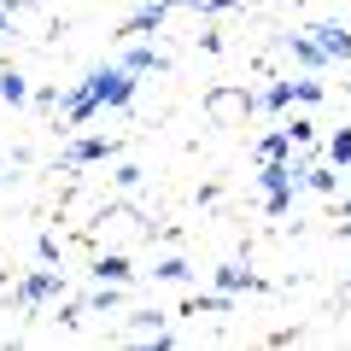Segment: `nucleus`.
Instances as JSON below:
<instances>
[{"label": "nucleus", "mask_w": 351, "mask_h": 351, "mask_svg": "<svg viewBox=\"0 0 351 351\" xmlns=\"http://www.w3.org/2000/svg\"><path fill=\"white\" fill-rule=\"evenodd\" d=\"M88 88H94V100L100 106H129V94H135V71H94L88 76Z\"/></svg>", "instance_id": "obj_1"}, {"label": "nucleus", "mask_w": 351, "mask_h": 351, "mask_svg": "<svg viewBox=\"0 0 351 351\" xmlns=\"http://www.w3.org/2000/svg\"><path fill=\"white\" fill-rule=\"evenodd\" d=\"M311 36H316V47H322L328 59H339V64H351V29H339V24H316Z\"/></svg>", "instance_id": "obj_2"}, {"label": "nucleus", "mask_w": 351, "mask_h": 351, "mask_svg": "<svg viewBox=\"0 0 351 351\" xmlns=\"http://www.w3.org/2000/svg\"><path fill=\"white\" fill-rule=\"evenodd\" d=\"M53 293H59V276H53V269H36V276L18 287V299H24V304H47Z\"/></svg>", "instance_id": "obj_3"}, {"label": "nucleus", "mask_w": 351, "mask_h": 351, "mask_svg": "<svg viewBox=\"0 0 351 351\" xmlns=\"http://www.w3.org/2000/svg\"><path fill=\"white\" fill-rule=\"evenodd\" d=\"M112 141H100V135H94V141H76V147H71V164H94V158H112Z\"/></svg>", "instance_id": "obj_4"}, {"label": "nucleus", "mask_w": 351, "mask_h": 351, "mask_svg": "<svg viewBox=\"0 0 351 351\" xmlns=\"http://www.w3.org/2000/svg\"><path fill=\"white\" fill-rule=\"evenodd\" d=\"M0 100H6V106H24L29 100V82L18 71H0Z\"/></svg>", "instance_id": "obj_5"}, {"label": "nucleus", "mask_w": 351, "mask_h": 351, "mask_svg": "<svg viewBox=\"0 0 351 351\" xmlns=\"http://www.w3.org/2000/svg\"><path fill=\"white\" fill-rule=\"evenodd\" d=\"M94 276L117 287V281H129V258H117V252H112V258H100V263H94Z\"/></svg>", "instance_id": "obj_6"}, {"label": "nucleus", "mask_w": 351, "mask_h": 351, "mask_svg": "<svg viewBox=\"0 0 351 351\" xmlns=\"http://www.w3.org/2000/svg\"><path fill=\"white\" fill-rule=\"evenodd\" d=\"M164 12H170V6H147V12H135L123 36H141V29H158V24H164Z\"/></svg>", "instance_id": "obj_7"}, {"label": "nucleus", "mask_w": 351, "mask_h": 351, "mask_svg": "<svg viewBox=\"0 0 351 351\" xmlns=\"http://www.w3.org/2000/svg\"><path fill=\"white\" fill-rule=\"evenodd\" d=\"M287 147H293V135H287V129H276V135H263V141H258V152H263V158H287Z\"/></svg>", "instance_id": "obj_8"}, {"label": "nucleus", "mask_w": 351, "mask_h": 351, "mask_svg": "<svg viewBox=\"0 0 351 351\" xmlns=\"http://www.w3.org/2000/svg\"><path fill=\"white\" fill-rule=\"evenodd\" d=\"M123 64H129V71H135V76H141V71H164V59H158V53H152V47H135V53H129Z\"/></svg>", "instance_id": "obj_9"}, {"label": "nucleus", "mask_w": 351, "mask_h": 351, "mask_svg": "<svg viewBox=\"0 0 351 351\" xmlns=\"http://www.w3.org/2000/svg\"><path fill=\"white\" fill-rule=\"evenodd\" d=\"M217 281H223V293H240V287H252V276L240 269V263H228V269H217Z\"/></svg>", "instance_id": "obj_10"}, {"label": "nucleus", "mask_w": 351, "mask_h": 351, "mask_svg": "<svg viewBox=\"0 0 351 351\" xmlns=\"http://www.w3.org/2000/svg\"><path fill=\"white\" fill-rule=\"evenodd\" d=\"M293 59H299V64H322L328 53L316 47V41H304V36H293Z\"/></svg>", "instance_id": "obj_11"}, {"label": "nucleus", "mask_w": 351, "mask_h": 351, "mask_svg": "<svg viewBox=\"0 0 351 351\" xmlns=\"http://www.w3.org/2000/svg\"><path fill=\"white\" fill-rule=\"evenodd\" d=\"M328 158H334V170H339V164H351V129H339V135L328 141Z\"/></svg>", "instance_id": "obj_12"}, {"label": "nucleus", "mask_w": 351, "mask_h": 351, "mask_svg": "<svg viewBox=\"0 0 351 351\" xmlns=\"http://www.w3.org/2000/svg\"><path fill=\"white\" fill-rule=\"evenodd\" d=\"M211 112H252V100H246V94H217Z\"/></svg>", "instance_id": "obj_13"}, {"label": "nucleus", "mask_w": 351, "mask_h": 351, "mask_svg": "<svg viewBox=\"0 0 351 351\" xmlns=\"http://www.w3.org/2000/svg\"><path fill=\"white\" fill-rule=\"evenodd\" d=\"M158 276H164V281H188V263H182V258H164Z\"/></svg>", "instance_id": "obj_14"}, {"label": "nucleus", "mask_w": 351, "mask_h": 351, "mask_svg": "<svg viewBox=\"0 0 351 351\" xmlns=\"http://www.w3.org/2000/svg\"><path fill=\"white\" fill-rule=\"evenodd\" d=\"M293 100H304V106H316V100H322V82H293Z\"/></svg>", "instance_id": "obj_15"}, {"label": "nucleus", "mask_w": 351, "mask_h": 351, "mask_svg": "<svg viewBox=\"0 0 351 351\" xmlns=\"http://www.w3.org/2000/svg\"><path fill=\"white\" fill-rule=\"evenodd\" d=\"M304 182H311L316 193H334V170H304Z\"/></svg>", "instance_id": "obj_16"}, {"label": "nucleus", "mask_w": 351, "mask_h": 351, "mask_svg": "<svg viewBox=\"0 0 351 351\" xmlns=\"http://www.w3.org/2000/svg\"><path fill=\"white\" fill-rule=\"evenodd\" d=\"M287 100H293V82H276L269 94H263V106H287Z\"/></svg>", "instance_id": "obj_17"}, {"label": "nucleus", "mask_w": 351, "mask_h": 351, "mask_svg": "<svg viewBox=\"0 0 351 351\" xmlns=\"http://www.w3.org/2000/svg\"><path fill=\"white\" fill-rule=\"evenodd\" d=\"M287 135H293V147H304V141H311V123H304V117H293V123H287Z\"/></svg>", "instance_id": "obj_18"}, {"label": "nucleus", "mask_w": 351, "mask_h": 351, "mask_svg": "<svg viewBox=\"0 0 351 351\" xmlns=\"http://www.w3.org/2000/svg\"><path fill=\"white\" fill-rule=\"evenodd\" d=\"M0 29H6V12H0Z\"/></svg>", "instance_id": "obj_19"}, {"label": "nucleus", "mask_w": 351, "mask_h": 351, "mask_svg": "<svg viewBox=\"0 0 351 351\" xmlns=\"http://www.w3.org/2000/svg\"><path fill=\"white\" fill-rule=\"evenodd\" d=\"M346 217H351V199H346Z\"/></svg>", "instance_id": "obj_20"}, {"label": "nucleus", "mask_w": 351, "mask_h": 351, "mask_svg": "<svg viewBox=\"0 0 351 351\" xmlns=\"http://www.w3.org/2000/svg\"><path fill=\"white\" fill-rule=\"evenodd\" d=\"M0 170H6V158H0Z\"/></svg>", "instance_id": "obj_21"}]
</instances>
